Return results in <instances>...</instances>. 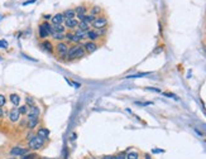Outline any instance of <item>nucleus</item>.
I'll use <instances>...</instances> for the list:
<instances>
[{
	"label": "nucleus",
	"instance_id": "7ed1b4c3",
	"mask_svg": "<svg viewBox=\"0 0 206 159\" xmlns=\"http://www.w3.org/2000/svg\"><path fill=\"white\" fill-rule=\"evenodd\" d=\"M68 48H70V47H68L67 43H64V42H58L54 49H56V52H57V54L59 56L61 59H67Z\"/></svg>",
	"mask_w": 206,
	"mask_h": 159
},
{
	"label": "nucleus",
	"instance_id": "473e14b6",
	"mask_svg": "<svg viewBox=\"0 0 206 159\" xmlns=\"http://www.w3.org/2000/svg\"><path fill=\"white\" fill-rule=\"evenodd\" d=\"M32 3H36V0H29V2H24L23 5H28V4H32Z\"/></svg>",
	"mask_w": 206,
	"mask_h": 159
},
{
	"label": "nucleus",
	"instance_id": "4be33fe9",
	"mask_svg": "<svg viewBox=\"0 0 206 159\" xmlns=\"http://www.w3.org/2000/svg\"><path fill=\"white\" fill-rule=\"evenodd\" d=\"M9 99H10V101H12V104H13V105H15V106H18V105H19V102H20V97L18 96L17 93H12Z\"/></svg>",
	"mask_w": 206,
	"mask_h": 159
},
{
	"label": "nucleus",
	"instance_id": "5701e85b",
	"mask_svg": "<svg viewBox=\"0 0 206 159\" xmlns=\"http://www.w3.org/2000/svg\"><path fill=\"white\" fill-rule=\"evenodd\" d=\"M99 14H101V8L100 7H92L91 9H90V15H92V17H95L96 18V15H99Z\"/></svg>",
	"mask_w": 206,
	"mask_h": 159
},
{
	"label": "nucleus",
	"instance_id": "72a5a7b5",
	"mask_svg": "<svg viewBox=\"0 0 206 159\" xmlns=\"http://www.w3.org/2000/svg\"><path fill=\"white\" fill-rule=\"evenodd\" d=\"M3 116H4V110H3L2 107H0V119H2Z\"/></svg>",
	"mask_w": 206,
	"mask_h": 159
},
{
	"label": "nucleus",
	"instance_id": "c756f323",
	"mask_svg": "<svg viewBox=\"0 0 206 159\" xmlns=\"http://www.w3.org/2000/svg\"><path fill=\"white\" fill-rule=\"evenodd\" d=\"M72 38H74V33H66L64 34V39L67 42H72Z\"/></svg>",
	"mask_w": 206,
	"mask_h": 159
},
{
	"label": "nucleus",
	"instance_id": "e433bc0d",
	"mask_svg": "<svg viewBox=\"0 0 206 159\" xmlns=\"http://www.w3.org/2000/svg\"><path fill=\"white\" fill-rule=\"evenodd\" d=\"M8 159H17V158H14V157H13V158H8Z\"/></svg>",
	"mask_w": 206,
	"mask_h": 159
},
{
	"label": "nucleus",
	"instance_id": "f8f14e48",
	"mask_svg": "<svg viewBox=\"0 0 206 159\" xmlns=\"http://www.w3.org/2000/svg\"><path fill=\"white\" fill-rule=\"evenodd\" d=\"M19 116H20V114H19V110H18V109H12V110H10V112H9V119H10L12 122H17V121L19 120Z\"/></svg>",
	"mask_w": 206,
	"mask_h": 159
},
{
	"label": "nucleus",
	"instance_id": "bb28decb",
	"mask_svg": "<svg viewBox=\"0 0 206 159\" xmlns=\"http://www.w3.org/2000/svg\"><path fill=\"white\" fill-rule=\"evenodd\" d=\"M18 110H19V114H20V115H27V114H28V111H29V109H28V106H27V105L20 106Z\"/></svg>",
	"mask_w": 206,
	"mask_h": 159
},
{
	"label": "nucleus",
	"instance_id": "9d476101",
	"mask_svg": "<svg viewBox=\"0 0 206 159\" xmlns=\"http://www.w3.org/2000/svg\"><path fill=\"white\" fill-rule=\"evenodd\" d=\"M51 22H52V24H53V25H59V24H62V23L64 22L63 14H62V13H57V14H54V15L52 17Z\"/></svg>",
	"mask_w": 206,
	"mask_h": 159
},
{
	"label": "nucleus",
	"instance_id": "c9c22d12",
	"mask_svg": "<svg viewBox=\"0 0 206 159\" xmlns=\"http://www.w3.org/2000/svg\"><path fill=\"white\" fill-rule=\"evenodd\" d=\"M101 159H110V157H102Z\"/></svg>",
	"mask_w": 206,
	"mask_h": 159
},
{
	"label": "nucleus",
	"instance_id": "f3484780",
	"mask_svg": "<svg viewBox=\"0 0 206 159\" xmlns=\"http://www.w3.org/2000/svg\"><path fill=\"white\" fill-rule=\"evenodd\" d=\"M100 37L97 36V33H96V30L95 29H90L89 32H87V39H90L91 42H95L96 39H99Z\"/></svg>",
	"mask_w": 206,
	"mask_h": 159
},
{
	"label": "nucleus",
	"instance_id": "6ab92c4d",
	"mask_svg": "<svg viewBox=\"0 0 206 159\" xmlns=\"http://www.w3.org/2000/svg\"><path fill=\"white\" fill-rule=\"evenodd\" d=\"M75 12H76V15H84V14H86L87 13V7L86 5H79L76 9H75Z\"/></svg>",
	"mask_w": 206,
	"mask_h": 159
},
{
	"label": "nucleus",
	"instance_id": "f03ea898",
	"mask_svg": "<svg viewBox=\"0 0 206 159\" xmlns=\"http://www.w3.org/2000/svg\"><path fill=\"white\" fill-rule=\"evenodd\" d=\"M43 145H44V139H42L37 135H33L28 140V147H29V149H33V150H39Z\"/></svg>",
	"mask_w": 206,
	"mask_h": 159
},
{
	"label": "nucleus",
	"instance_id": "a878e982",
	"mask_svg": "<svg viewBox=\"0 0 206 159\" xmlns=\"http://www.w3.org/2000/svg\"><path fill=\"white\" fill-rule=\"evenodd\" d=\"M52 37H53V39H56L58 42H62L64 39V34H62V33H53Z\"/></svg>",
	"mask_w": 206,
	"mask_h": 159
},
{
	"label": "nucleus",
	"instance_id": "1a4fd4ad",
	"mask_svg": "<svg viewBox=\"0 0 206 159\" xmlns=\"http://www.w3.org/2000/svg\"><path fill=\"white\" fill-rule=\"evenodd\" d=\"M79 22L80 20H77V19H64V27L67 28V29H74V28H77V25H79Z\"/></svg>",
	"mask_w": 206,
	"mask_h": 159
},
{
	"label": "nucleus",
	"instance_id": "dca6fc26",
	"mask_svg": "<svg viewBox=\"0 0 206 159\" xmlns=\"http://www.w3.org/2000/svg\"><path fill=\"white\" fill-rule=\"evenodd\" d=\"M41 47L44 49V51H47V52H49V53H52L53 52V46H52V43L49 42V41H43L42 42V44H41Z\"/></svg>",
	"mask_w": 206,
	"mask_h": 159
},
{
	"label": "nucleus",
	"instance_id": "c85d7f7f",
	"mask_svg": "<svg viewBox=\"0 0 206 159\" xmlns=\"http://www.w3.org/2000/svg\"><path fill=\"white\" fill-rule=\"evenodd\" d=\"M25 102H27V106H29V107H32V106H34V105H36V104H34V100H33L30 96L25 97Z\"/></svg>",
	"mask_w": 206,
	"mask_h": 159
},
{
	"label": "nucleus",
	"instance_id": "a211bd4d",
	"mask_svg": "<svg viewBox=\"0 0 206 159\" xmlns=\"http://www.w3.org/2000/svg\"><path fill=\"white\" fill-rule=\"evenodd\" d=\"M64 30H66V28L62 24H59V25H52V34L53 33H62V34H64Z\"/></svg>",
	"mask_w": 206,
	"mask_h": 159
},
{
	"label": "nucleus",
	"instance_id": "2eb2a0df",
	"mask_svg": "<svg viewBox=\"0 0 206 159\" xmlns=\"http://www.w3.org/2000/svg\"><path fill=\"white\" fill-rule=\"evenodd\" d=\"M62 14H63V18H64V19H74V18L76 17L75 9H66Z\"/></svg>",
	"mask_w": 206,
	"mask_h": 159
},
{
	"label": "nucleus",
	"instance_id": "b1692460",
	"mask_svg": "<svg viewBox=\"0 0 206 159\" xmlns=\"http://www.w3.org/2000/svg\"><path fill=\"white\" fill-rule=\"evenodd\" d=\"M95 30H96V33H97L99 37H104V36L108 33L106 27H105V28H100V29H95Z\"/></svg>",
	"mask_w": 206,
	"mask_h": 159
},
{
	"label": "nucleus",
	"instance_id": "4468645a",
	"mask_svg": "<svg viewBox=\"0 0 206 159\" xmlns=\"http://www.w3.org/2000/svg\"><path fill=\"white\" fill-rule=\"evenodd\" d=\"M48 135H49V130L47 128H39L37 130V137H39V138H42L44 140L48 138Z\"/></svg>",
	"mask_w": 206,
	"mask_h": 159
},
{
	"label": "nucleus",
	"instance_id": "6e6552de",
	"mask_svg": "<svg viewBox=\"0 0 206 159\" xmlns=\"http://www.w3.org/2000/svg\"><path fill=\"white\" fill-rule=\"evenodd\" d=\"M82 46H84V48H85V51H86L87 53H92V52H95V51L97 49V44H96L95 42H91V41L85 42Z\"/></svg>",
	"mask_w": 206,
	"mask_h": 159
},
{
	"label": "nucleus",
	"instance_id": "2f4dec72",
	"mask_svg": "<svg viewBox=\"0 0 206 159\" xmlns=\"http://www.w3.org/2000/svg\"><path fill=\"white\" fill-rule=\"evenodd\" d=\"M110 159H125V158H124V154H120L118 157H110Z\"/></svg>",
	"mask_w": 206,
	"mask_h": 159
},
{
	"label": "nucleus",
	"instance_id": "ddd939ff",
	"mask_svg": "<svg viewBox=\"0 0 206 159\" xmlns=\"http://www.w3.org/2000/svg\"><path fill=\"white\" fill-rule=\"evenodd\" d=\"M27 120H28L27 121V126H28L29 130H33L38 125V122H39V117H33V119H27Z\"/></svg>",
	"mask_w": 206,
	"mask_h": 159
},
{
	"label": "nucleus",
	"instance_id": "0eeeda50",
	"mask_svg": "<svg viewBox=\"0 0 206 159\" xmlns=\"http://www.w3.org/2000/svg\"><path fill=\"white\" fill-rule=\"evenodd\" d=\"M39 114H41V110H39V107L34 105V106H32V107L29 109V111H28L27 116H28V119H33V117H39Z\"/></svg>",
	"mask_w": 206,
	"mask_h": 159
},
{
	"label": "nucleus",
	"instance_id": "412c9836",
	"mask_svg": "<svg viewBox=\"0 0 206 159\" xmlns=\"http://www.w3.org/2000/svg\"><path fill=\"white\" fill-rule=\"evenodd\" d=\"M77 28H79V30H81V32H89V30H90V24H87V23H85V22H79Z\"/></svg>",
	"mask_w": 206,
	"mask_h": 159
},
{
	"label": "nucleus",
	"instance_id": "cd10ccee",
	"mask_svg": "<svg viewBox=\"0 0 206 159\" xmlns=\"http://www.w3.org/2000/svg\"><path fill=\"white\" fill-rule=\"evenodd\" d=\"M22 159H37V154H34V153H27L25 155L22 157Z\"/></svg>",
	"mask_w": 206,
	"mask_h": 159
},
{
	"label": "nucleus",
	"instance_id": "9b49d317",
	"mask_svg": "<svg viewBox=\"0 0 206 159\" xmlns=\"http://www.w3.org/2000/svg\"><path fill=\"white\" fill-rule=\"evenodd\" d=\"M77 18L80 19V22H85V23H87V24H92V22L96 19L95 17H92V15H90V14H84V15H77Z\"/></svg>",
	"mask_w": 206,
	"mask_h": 159
},
{
	"label": "nucleus",
	"instance_id": "20e7f679",
	"mask_svg": "<svg viewBox=\"0 0 206 159\" xmlns=\"http://www.w3.org/2000/svg\"><path fill=\"white\" fill-rule=\"evenodd\" d=\"M108 23H109V20L106 17H96V19L92 22L91 27L94 29H100V28H105L108 25Z\"/></svg>",
	"mask_w": 206,
	"mask_h": 159
},
{
	"label": "nucleus",
	"instance_id": "f257e3e1",
	"mask_svg": "<svg viewBox=\"0 0 206 159\" xmlns=\"http://www.w3.org/2000/svg\"><path fill=\"white\" fill-rule=\"evenodd\" d=\"M85 53H86V51H85V48H84L82 44H75V46L68 48L67 61H74V59L82 58L85 56Z\"/></svg>",
	"mask_w": 206,
	"mask_h": 159
},
{
	"label": "nucleus",
	"instance_id": "423d86ee",
	"mask_svg": "<svg viewBox=\"0 0 206 159\" xmlns=\"http://www.w3.org/2000/svg\"><path fill=\"white\" fill-rule=\"evenodd\" d=\"M28 148H22V147H14L10 149V154L13 157H23L28 153Z\"/></svg>",
	"mask_w": 206,
	"mask_h": 159
},
{
	"label": "nucleus",
	"instance_id": "39448f33",
	"mask_svg": "<svg viewBox=\"0 0 206 159\" xmlns=\"http://www.w3.org/2000/svg\"><path fill=\"white\" fill-rule=\"evenodd\" d=\"M84 39H87V32H81V30H76L75 33H74V38H72V42L74 43H79V42H81V41H84Z\"/></svg>",
	"mask_w": 206,
	"mask_h": 159
},
{
	"label": "nucleus",
	"instance_id": "393cba45",
	"mask_svg": "<svg viewBox=\"0 0 206 159\" xmlns=\"http://www.w3.org/2000/svg\"><path fill=\"white\" fill-rule=\"evenodd\" d=\"M138 158H139V155H138V153H136V152H130L125 157V159H138Z\"/></svg>",
	"mask_w": 206,
	"mask_h": 159
},
{
	"label": "nucleus",
	"instance_id": "f704fd0d",
	"mask_svg": "<svg viewBox=\"0 0 206 159\" xmlns=\"http://www.w3.org/2000/svg\"><path fill=\"white\" fill-rule=\"evenodd\" d=\"M144 158H146V159H152V158H151V155H149V154H146V157H144Z\"/></svg>",
	"mask_w": 206,
	"mask_h": 159
},
{
	"label": "nucleus",
	"instance_id": "7c9ffc66",
	"mask_svg": "<svg viewBox=\"0 0 206 159\" xmlns=\"http://www.w3.org/2000/svg\"><path fill=\"white\" fill-rule=\"evenodd\" d=\"M5 104H7V99H5V96H4V95H0V107H3Z\"/></svg>",
	"mask_w": 206,
	"mask_h": 159
},
{
	"label": "nucleus",
	"instance_id": "aec40b11",
	"mask_svg": "<svg viewBox=\"0 0 206 159\" xmlns=\"http://www.w3.org/2000/svg\"><path fill=\"white\" fill-rule=\"evenodd\" d=\"M48 36H51V34H49V32H48V30L41 24V25H39V37H41V38H47Z\"/></svg>",
	"mask_w": 206,
	"mask_h": 159
}]
</instances>
